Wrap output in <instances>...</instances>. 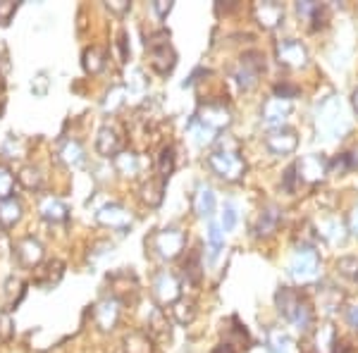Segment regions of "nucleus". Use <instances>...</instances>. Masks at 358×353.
Listing matches in <instances>:
<instances>
[{
  "instance_id": "obj_24",
  "label": "nucleus",
  "mask_w": 358,
  "mask_h": 353,
  "mask_svg": "<svg viewBox=\"0 0 358 353\" xmlns=\"http://www.w3.org/2000/svg\"><path fill=\"white\" fill-rule=\"evenodd\" d=\"M57 160L67 167H82L86 163V150L77 138H62L57 143Z\"/></svg>"
},
{
  "instance_id": "obj_2",
  "label": "nucleus",
  "mask_w": 358,
  "mask_h": 353,
  "mask_svg": "<svg viewBox=\"0 0 358 353\" xmlns=\"http://www.w3.org/2000/svg\"><path fill=\"white\" fill-rule=\"evenodd\" d=\"M315 129H317V134H322L325 138H339L346 134L349 122H346V117H344V108H342V103H339V98L327 96L325 101L317 106Z\"/></svg>"
},
{
  "instance_id": "obj_12",
  "label": "nucleus",
  "mask_w": 358,
  "mask_h": 353,
  "mask_svg": "<svg viewBox=\"0 0 358 353\" xmlns=\"http://www.w3.org/2000/svg\"><path fill=\"white\" fill-rule=\"evenodd\" d=\"M275 55H277V62L285 67H292V69H301L308 65V50L301 41L296 38H285L275 45Z\"/></svg>"
},
{
  "instance_id": "obj_8",
  "label": "nucleus",
  "mask_w": 358,
  "mask_h": 353,
  "mask_svg": "<svg viewBox=\"0 0 358 353\" xmlns=\"http://www.w3.org/2000/svg\"><path fill=\"white\" fill-rule=\"evenodd\" d=\"M196 122L203 124L206 129L210 131H222L232 124V110H229L224 103H215V101H208V103H201L199 113H196Z\"/></svg>"
},
{
  "instance_id": "obj_42",
  "label": "nucleus",
  "mask_w": 358,
  "mask_h": 353,
  "mask_svg": "<svg viewBox=\"0 0 358 353\" xmlns=\"http://www.w3.org/2000/svg\"><path fill=\"white\" fill-rule=\"evenodd\" d=\"M337 272L342 277H346L349 282L358 284V258L356 256H344L337 260Z\"/></svg>"
},
{
  "instance_id": "obj_54",
  "label": "nucleus",
  "mask_w": 358,
  "mask_h": 353,
  "mask_svg": "<svg viewBox=\"0 0 358 353\" xmlns=\"http://www.w3.org/2000/svg\"><path fill=\"white\" fill-rule=\"evenodd\" d=\"M120 50V62H127L129 60V41H127V31H120L117 34V41H115Z\"/></svg>"
},
{
  "instance_id": "obj_47",
  "label": "nucleus",
  "mask_w": 358,
  "mask_h": 353,
  "mask_svg": "<svg viewBox=\"0 0 358 353\" xmlns=\"http://www.w3.org/2000/svg\"><path fill=\"white\" fill-rule=\"evenodd\" d=\"M48 89H50L48 74H45V72H38L36 77L31 79V94H34V96H38V98H43L45 94H48Z\"/></svg>"
},
{
  "instance_id": "obj_11",
  "label": "nucleus",
  "mask_w": 358,
  "mask_h": 353,
  "mask_svg": "<svg viewBox=\"0 0 358 353\" xmlns=\"http://www.w3.org/2000/svg\"><path fill=\"white\" fill-rule=\"evenodd\" d=\"M153 296L158 301V305H172L175 301L182 298V284L175 272L163 270L155 275L153 280Z\"/></svg>"
},
{
  "instance_id": "obj_39",
  "label": "nucleus",
  "mask_w": 358,
  "mask_h": 353,
  "mask_svg": "<svg viewBox=\"0 0 358 353\" xmlns=\"http://www.w3.org/2000/svg\"><path fill=\"white\" fill-rule=\"evenodd\" d=\"M148 329H151L153 337L170 339L172 327H170V320H167V315L163 312V308H153L151 317H148Z\"/></svg>"
},
{
  "instance_id": "obj_44",
  "label": "nucleus",
  "mask_w": 358,
  "mask_h": 353,
  "mask_svg": "<svg viewBox=\"0 0 358 353\" xmlns=\"http://www.w3.org/2000/svg\"><path fill=\"white\" fill-rule=\"evenodd\" d=\"M189 129H192V134L196 136V143H199V146H208V143L215 141V131L206 129V127H203V124H199L196 120H192Z\"/></svg>"
},
{
  "instance_id": "obj_45",
  "label": "nucleus",
  "mask_w": 358,
  "mask_h": 353,
  "mask_svg": "<svg viewBox=\"0 0 358 353\" xmlns=\"http://www.w3.org/2000/svg\"><path fill=\"white\" fill-rule=\"evenodd\" d=\"M143 89H146L143 72H141V69H131L129 77H127V91H129V94H141Z\"/></svg>"
},
{
  "instance_id": "obj_38",
  "label": "nucleus",
  "mask_w": 358,
  "mask_h": 353,
  "mask_svg": "<svg viewBox=\"0 0 358 353\" xmlns=\"http://www.w3.org/2000/svg\"><path fill=\"white\" fill-rule=\"evenodd\" d=\"M155 172H158L160 179H170V175L175 172V148L172 146H163L155 155Z\"/></svg>"
},
{
  "instance_id": "obj_17",
  "label": "nucleus",
  "mask_w": 358,
  "mask_h": 353,
  "mask_svg": "<svg viewBox=\"0 0 358 353\" xmlns=\"http://www.w3.org/2000/svg\"><path fill=\"white\" fill-rule=\"evenodd\" d=\"M299 146V136L296 131L289 127H280V129H270L265 136V148L275 155H289Z\"/></svg>"
},
{
  "instance_id": "obj_53",
  "label": "nucleus",
  "mask_w": 358,
  "mask_h": 353,
  "mask_svg": "<svg viewBox=\"0 0 358 353\" xmlns=\"http://www.w3.org/2000/svg\"><path fill=\"white\" fill-rule=\"evenodd\" d=\"M106 8L110 10L113 15H127L131 10V3L129 0H108Z\"/></svg>"
},
{
  "instance_id": "obj_31",
  "label": "nucleus",
  "mask_w": 358,
  "mask_h": 353,
  "mask_svg": "<svg viewBox=\"0 0 358 353\" xmlns=\"http://www.w3.org/2000/svg\"><path fill=\"white\" fill-rule=\"evenodd\" d=\"M122 351H124V353H153V351H155L153 337H151V334H146V332H141V329L124 334V339H122Z\"/></svg>"
},
{
  "instance_id": "obj_58",
  "label": "nucleus",
  "mask_w": 358,
  "mask_h": 353,
  "mask_svg": "<svg viewBox=\"0 0 358 353\" xmlns=\"http://www.w3.org/2000/svg\"><path fill=\"white\" fill-rule=\"evenodd\" d=\"M351 103H354V110L358 113V89L354 91V96H351Z\"/></svg>"
},
{
  "instance_id": "obj_57",
  "label": "nucleus",
  "mask_w": 358,
  "mask_h": 353,
  "mask_svg": "<svg viewBox=\"0 0 358 353\" xmlns=\"http://www.w3.org/2000/svg\"><path fill=\"white\" fill-rule=\"evenodd\" d=\"M349 231L354 236H358V206L354 208V212H351V217H349Z\"/></svg>"
},
{
  "instance_id": "obj_48",
  "label": "nucleus",
  "mask_w": 358,
  "mask_h": 353,
  "mask_svg": "<svg viewBox=\"0 0 358 353\" xmlns=\"http://www.w3.org/2000/svg\"><path fill=\"white\" fill-rule=\"evenodd\" d=\"M17 8H20V3H15V0H0V27L10 24V20L15 17Z\"/></svg>"
},
{
  "instance_id": "obj_52",
  "label": "nucleus",
  "mask_w": 358,
  "mask_h": 353,
  "mask_svg": "<svg viewBox=\"0 0 358 353\" xmlns=\"http://www.w3.org/2000/svg\"><path fill=\"white\" fill-rule=\"evenodd\" d=\"M296 182H299L296 167L289 165V167H287V172H285V179H282V187H285L287 194H294V191H296Z\"/></svg>"
},
{
  "instance_id": "obj_13",
  "label": "nucleus",
  "mask_w": 358,
  "mask_h": 353,
  "mask_svg": "<svg viewBox=\"0 0 358 353\" xmlns=\"http://www.w3.org/2000/svg\"><path fill=\"white\" fill-rule=\"evenodd\" d=\"M43 256H45V251L38 239H34V236H22V239H17L15 258L24 270H36L38 265L43 263Z\"/></svg>"
},
{
  "instance_id": "obj_21",
  "label": "nucleus",
  "mask_w": 358,
  "mask_h": 353,
  "mask_svg": "<svg viewBox=\"0 0 358 353\" xmlns=\"http://www.w3.org/2000/svg\"><path fill=\"white\" fill-rule=\"evenodd\" d=\"M38 215L48 224H65L69 219V208L62 199L57 196H43L38 201Z\"/></svg>"
},
{
  "instance_id": "obj_50",
  "label": "nucleus",
  "mask_w": 358,
  "mask_h": 353,
  "mask_svg": "<svg viewBox=\"0 0 358 353\" xmlns=\"http://www.w3.org/2000/svg\"><path fill=\"white\" fill-rule=\"evenodd\" d=\"M234 224H236V208H234V203H224L222 217H220V227L224 231H229V229H234Z\"/></svg>"
},
{
  "instance_id": "obj_19",
  "label": "nucleus",
  "mask_w": 358,
  "mask_h": 353,
  "mask_svg": "<svg viewBox=\"0 0 358 353\" xmlns=\"http://www.w3.org/2000/svg\"><path fill=\"white\" fill-rule=\"evenodd\" d=\"M253 17L263 29H277L285 22V8L275 0H261L253 5Z\"/></svg>"
},
{
  "instance_id": "obj_10",
  "label": "nucleus",
  "mask_w": 358,
  "mask_h": 353,
  "mask_svg": "<svg viewBox=\"0 0 358 353\" xmlns=\"http://www.w3.org/2000/svg\"><path fill=\"white\" fill-rule=\"evenodd\" d=\"M96 222L108 229L127 231L134 224V215H131L122 203H106L96 210Z\"/></svg>"
},
{
  "instance_id": "obj_29",
  "label": "nucleus",
  "mask_w": 358,
  "mask_h": 353,
  "mask_svg": "<svg viewBox=\"0 0 358 353\" xmlns=\"http://www.w3.org/2000/svg\"><path fill=\"white\" fill-rule=\"evenodd\" d=\"M192 206H194V212L199 217H208V219H210L213 212H215V206H217L215 191H213L210 187H206V184H201V187L196 189V194H194Z\"/></svg>"
},
{
  "instance_id": "obj_36",
  "label": "nucleus",
  "mask_w": 358,
  "mask_h": 353,
  "mask_svg": "<svg viewBox=\"0 0 358 353\" xmlns=\"http://www.w3.org/2000/svg\"><path fill=\"white\" fill-rule=\"evenodd\" d=\"M268 351L270 353H294V341L285 329L270 327L268 329Z\"/></svg>"
},
{
  "instance_id": "obj_49",
  "label": "nucleus",
  "mask_w": 358,
  "mask_h": 353,
  "mask_svg": "<svg viewBox=\"0 0 358 353\" xmlns=\"http://www.w3.org/2000/svg\"><path fill=\"white\" fill-rule=\"evenodd\" d=\"M184 272H187V277L194 282V284H196V282H201V258H199V253H194V256L184 263Z\"/></svg>"
},
{
  "instance_id": "obj_51",
  "label": "nucleus",
  "mask_w": 358,
  "mask_h": 353,
  "mask_svg": "<svg viewBox=\"0 0 358 353\" xmlns=\"http://www.w3.org/2000/svg\"><path fill=\"white\" fill-rule=\"evenodd\" d=\"M275 96L277 98H285V101H294L299 96V86L294 84H277L275 86Z\"/></svg>"
},
{
  "instance_id": "obj_3",
  "label": "nucleus",
  "mask_w": 358,
  "mask_h": 353,
  "mask_svg": "<svg viewBox=\"0 0 358 353\" xmlns=\"http://www.w3.org/2000/svg\"><path fill=\"white\" fill-rule=\"evenodd\" d=\"M146 53H148V62H151L153 72L160 74V77H167L177 65V53L170 43V31H165V29L148 34Z\"/></svg>"
},
{
  "instance_id": "obj_18",
  "label": "nucleus",
  "mask_w": 358,
  "mask_h": 353,
  "mask_svg": "<svg viewBox=\"0 0 358 353\" xmlns=\"http://www.w3.org/2000/svg\"><path fill=\"white\" fill-rule=\"evenodd\" d=\"M62 275H65V263L60 258L45 260L34 270V284L38 289H53L62 280Z\"/></svg>"
},
{
  "instance_id": "obj_15",
  "label": "nucleus",
  "mask_w": 358,
  "mask_h": 353,
  "mask_svg": "<svg viewBox=\"0 0 358 353\" xmlns=\"http://www.w3.org/2000/svg\"><path fill=\"white\" fill-rule=\"evenodd\" d=\"M292 110H294V103L292 101H285V98L270 96L268 101L263 103L261 120H263L265 127H270V129H280V127H285L287 117L292 115Z\"/></svg>"
},
{
  "instance_id": "obj_32",
  "label": "nucleus",
  "mask_w": 358,
  "mask_h": 353,
  "mask_svg": "<svg viewBox=\"0 0 358 353\" xmlns=\"http://www.w3.org/2000/svg\"><path fill=\"white\" fill-rule=\"evenodd\" d=\"M342 291H339L337 287L332 284H322L317 287V305H320L322 312H327V315H332V312L339 310V305H342Z\"/></svg>"
},
{
  "instance_id": "obj_41",
  "label": "nucleus",
  "mask_w": 358,
  "mask_h": 353,
  "mask_svg": "<svg viewBox=\"0 0 358 353\" xmlns=\"http://www.w3.org/2000/svg\"><path fill=\"white\" fill-rule=\"evenodd\" d=\"M124 96H127V86H113L106 94L103 110H106V113H117V110L124 106Z\"/></svg>"
},
{
  "instance_id": "obj_4",
  "label": "nucleus",
  "mask_w": 358,
  "mask_h": 353,
  "mask_svg": "<svg viewBox=\"0 0 358 353\" xmlns=\"http://www.w3.org/2000/svg\"><path fill=\"white\" fill-rule=\"evenodd\" d=\"M289 277L296 284H313L317 282V277H320V256H317V251L310 244H301L296 246V251H294V256L289 260Z\"/></svg>"
},
{
  "instance_id": "obj_16",
  "label": "nucleus",
  "mask_w": 358,
  "mask_h": 353,
  "mask_svg": "<svg viewBox=\"0 0 358 353\" xmlns=\"http://www.w3.org/2000/svg\"><path fill=\"white\" fill-rule=\"evenodd\" d=\"M124 134L122 129H120V124H103L101 129H98V136H96V150L103 155V158H115V155L120 153V150H124Z\"/></svg>"
},
{
  "instance_id": "obj_26",
  "label": "nucleus",
  "mask_w": 358,
  "mask_h": 353,
  "mask_svg": "<svg viewBox=\"0 0 358 353\" xmlns=\"http://www.w3.org/2000/svg\"><path fill=\"white\" fill-rule=\"evenodd\" d=\"M22 215H24V206H22L20 199L10 196V199L0 201V229L3 231L13 229L15 224L22 219Z\"/></svg>"
},
{
  "instance_id": "obj_40",
  "label": "nucleus",
  "mask_w": 358,
  "mask_h": 353,
  "mask_svg": "<svg viewBox=\"0 0 358 353\" xmlns=\"http://www.w3.org/2000/svg\"><path fill=\"white\" fill-rule=\"evenodd\" d=\"M24 280H20V277H8V282H5V303H8V308L13 310L17 308V303L22 301V296H24Z\"/></svg>"
},
{
  "instance_id": "obj_23",
  "label": "nucleus",
  "mask_w": 358,
  "mask_h": 353,
  "mask_svg": "<svg viewBox=\"0 0 358 353\" xmlns=\"http://www.w3.org/2000/svg\"><path fill=\"white\" fill-rule=\"evenodd\" d=\"M317 236H322L325 241H330V244H342V241L346 239V224L342 217L337 215H325L317 219Z\"/></svg>"
},
{
  "instance_id": "obj_5",
  "label": "nucleus",
  "mask_w": 358,
  "mask_h": 353,
  "mask_svg": "<svg viewBox=\"0 0 358 353\" xmlns=\"http://www.w3.org/2000/svg\"><path fill=\"white\" fill-rule=\"evenodd\" d=\"M146 246L151 248L158 258L163 260H175L182 256L184 246H187V234L177 227H167V229H160L155 231L153 236L146 239Z\"/></svg>"
},
{
  "instance_id": "obj_22",
  "label": "nucleus",
  "mask_w": 358,
  "mask_h": 353,
  "mask_svg": "<svg viewBox=\"0 0 358 353\" xmlns=\"http://www.w3.org/2000/svg\"><path fill=\"white\" fill-rule=\"evenodd\" d=\"M310 349H313V353H337L339 339H337V329L332 327V322H322V325L315 327Z\"/></svg>"
},
{
  "instance_id": "obj_1",
  "label": "nucleus",
  "mask_w": 358,
  "mask_h": 353,
  "mask_svg": "<svg viewBox=\"0 0 358 353\" xmlns=\"http://www.w3.org/2000/svg\"><path fill=\"white\" fill-rule=\"evenodd\" d=\"M275 303H277V310L285 315V320H289L294 327H299L301 332L310 329L313 325V305L310 301L299 294L296 289L292 287H280L275 294Z\"/></svg>"
},
{
  "instance_id": "obj_28",
  "label": "nucleus",
  "mask_w": 358,
  "mask_h": 353,
  "mask_svg": "<svg viewBox=\"0 0 358 353\" xmlns=\"http://www.w3.org/2000/svg\"><path fill=\"white\" fill-rule=\"evenodd\" d=\"M165 189H167L165 179L151 177L148 182L141 184V189H138V196H141V201L148 208H158L160 203H163V199H165Z\"/></svg>"
},
{
  "instance_id": "obj_33",
  "label": "nucleus",
  "mask_w": 358,
  "mask_h": 353,
  "mask_svg": "<svg viewBox=\"0 0 358 353\" xmlns=\"http://www.w3.org/2000/svg\"><path fill=\"white\" fill-rule=\"evenodd\" d=\"M296 10H299V15H301L303 20L313 22V29L322 27V24H325V20H327V8H325V5H320V3H313V0H299Z\"/></svg>"
},
{
  "instance_id": "obj_30",
  "label": "nucleus",
  "mask_w": 358,
  "mask_h": 353,
  "mask_svg": "<svg viewBox=\"0 0 358 353\" xmlns=\"http://www.w3.org/2000/svg\"><path fill=\"white\" fill-rule=\"evenodd\" d=\"M108 65V50L103 45H89L82 53V67L86 74H101Z\"/></svg>"
},
{
  "instance_id": "obj_20",
  "label": "nucleus",
  "mask_w": 358,
  "mask_h": 353,
  "mask_svg": "<svg viewBox=\"0 0 358 353\" xmlns=\"http://www.w3.org/2000/svg\"><path fill=\"white\" fill-rule=\"evenodd\" d=\"M108 282H110V296H113V298H117L120 303H122V301H127V298L134 296L136 289H138L136 275H134V272H129V270L115 272V275L108 277Z\"/></svg>"
},
{
  "instance_id": "obj_55",
  "label": "nucleus",
  "mask_w": 358,
  "mask_h": 353,
  "mask_svg": "<svg viewBox=\"0 0 358 353\" xmlns=\"http://www.w3.org/2000/svg\"><path fill=\"white\" fill-rule=\"evenodd\" d=\"M151 8H153V13L158 15V20H165V17L170 15V10H172V3H170V0H155Z\"/></svg>"
},
{
  "instance_id": "obj_25",
  "label": "nucleus",
  "mask_w": 358,
  "mask_h": 353,
  "mask_svg": "<svg viewBox=\"0 0 358 353\" xmlns=\"http://www.w3.org/2000/svg\"><path fill=\"white\" fill-rule=\"evenodd\" d=\"M280 222H282L280 206L268 203V206H263V210H261V215H258V222H256V227H253V231H256V236H273L277 231V227H280Z\"/></svg>"
},
{
  "instance_id": "obj_56",
  "label": "nucleus",
  "mask_w": 358,
  "mask_h": 353,
  "mask_svg": "<svg viewBox=\"0 0 358 353\" xmlns=\"http://www.w3.org/2000/svg\"><path fill=\"white\" fill-rule=\"evenodd\" d=\"M344 317H346V322H349L351 327L358 329V303H351L349 308L344 310Z\"/></svg>"
},
{
  "instance_id": "obj_9",
  "label": "nucleus",
  "mask_w": 358,
  "mask_h": 353,
  "mask_svg": "<svg viewBox=\"0 0 358 353\" xmlns=\"http://www.w3.org/2000/svg\"><path fill=\"white\" fill-rule=\"evenodd\" d=\"M294 167H296L299 182H303V184H317L330 175V160L320 153L303 155V158H299L296 163H294Z\"/></svg>"
},
{
  "instance_id": "obj_27",
  "label": "nucleus",
  "mask_w": 358,
  "mask_h": 353,
  "mask_svg": "<svg viewBox=\"0 0 358 353\" xmlns=\"http://www.w3.org/2000/svg\"><path fill=\"white\" fill-rule=\"evenodd\" d=\"M113 167L120 177L134 179L138 172H141V158H138L134 150H120L113 158Z\"/></svg>"
},
{
  "instance_id": "obj_46",
  "label": "nucleus",
  "mask_w": 358,
  "mask_h": 353,
  "mask_svg": "<svg viewBox=\"0 0 358 353\" xmlns=\"http://www.w3.org/2000/svg\"><path fill=\"white\" fill-rule=\"evenodd\" d=\"M15 334V322L8 310H0V341H10Z\"/></svg>"
},
{
  "instance_id": "obj_7",
  "label": "nucleus",
  "mask_w": 358,
  "mask_h": 353,
  "mask_svg": "<svg viewBox=\"0 0 358 353\" xmlns=\"http://www.w3.org/2000/svg\"><path fill=\"white\" fill-rule=\"evenodd\" d=\"M263 72H265V57L261 53H256V50H251V53L241 55L239 65L234 69V79L239 84V89L251 91L258 84Z\"/></svg>"
},
{
  "instance_id": "obj_6",
  "label": "nucleus",
  "mask_w": 358,
  "mask_h": 353,
  "mask_svg": "<svg viewBox=\"0 0 358 353\" xmlns=\"http://www.w3.org/2000/svg\"><path fill=\"white\" fill-rule=\"evenodd\" d=\"M208 167L213 170V175L224 182H239L246 175V163L236 150H213L208 155Z\"/></svg>"
},
{
  "instance_id": "obj_43",
  "label": "nucleus",
  "mask_w": 358,
  "mask_h": 353,
  "mask_svg": "<svg viewBox=\"0 0 358 353\" xmlns=\"http://www.w3.org/2000/svg\"><path fill=\"white\" fill-rule=\"evenodd\" d=\"M15 182H17L15 172L10 170L8 165H0V201H5V199H10V196H13Z\"/></svg>"
},
{
  "instance_id": "obj_37",
  "label": "nucleus",
  "mask_w": 358,
  "mask_h": 353,
  "mask_svg": "<svg viewBox=\"0 0 358 353\" xmlns=\"http://www.w3.org/2000/svg\"><path fill=\"white\" fill-rule=\"evenodd\" d=\"M224 246V229L220 227V222H215V219H210L208 222V260H215L220 256Z\"/></svg>"
},
{
  "instance_id": "obj_14",
  "label": "nucleus",
  "mask_w": 358,
  "mask_h": 353,
  "mask_svg": "<svg viewBox=\"0 0 358 353\" xmlns=\"http://www.w3.org/2000/svg\"><path fill=\"white\" fill-rule=\"evenodd\" d=\"M120 315H122V303L113 296L101 298L94 305V322L101 332H113L120 322Z\"/></svg>"
},
{
  "instance_id": "obj_35",
  "label": "nucleus",
  "mask_w": 358,
  "mask_h": 353,
  "mask_svg": "<svg viewBox=\"0 0 358 353\" xmlns=\"http://www.w3.org/2000/svg\"><path fill=\"white\" fill-rule=\"evenodd\" d=\"M172 317H175L177 325H192L199 315V308H196V301L194 298H179L172 303Z\"/></svg>"
},
{
  "instance_id": "obj_34",
  "label": "nucleus",
  "mask_w": 358,
  "mask_h": 353,
  "mask_svg": "<svg viewBox=\"0 0 358 353\" xmlns=\"http://www.w3.org/2000/svg\"><path fill=\"white\" fill-rule=\"evenodd\" d=\"M17 182H20L27 191H41L43 184H45L43 170H41V167H36V165L20 167V172H17Z\"/></svg>"
}]
</instances>
